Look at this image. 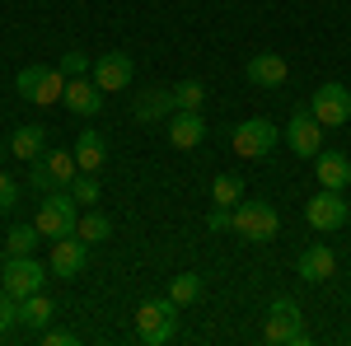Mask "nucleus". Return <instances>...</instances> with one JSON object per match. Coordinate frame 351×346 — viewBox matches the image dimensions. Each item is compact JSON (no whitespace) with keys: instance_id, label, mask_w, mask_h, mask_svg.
Instances as JSON below:
<instances>
[{"instance_id":"nucleus-12","label":"nucleus","mask_w":351,"mask_h":346,"mask_svg":"<svg viewBox=\"0 0 351 346\" xmlns=\"http://www.w3.org/2000/svg\"><path fill=\"white\" fill-rule=\"evenodd\" d=\"M164 140L178 145V150L202 145V140H206V117H202V108H173V112L164 117Z\"/></svg>"},{"instance_id":"nucleus-17","label":"nucleus","mask_w":351,"mask_h":346,"mask_svg":"<svg viewBox=\"0 0 351 346\" xmlns=\"http://www.w3.org/2000/svg\"><path fill=\"white\" fill-rule=\"evenodd\" d=\"M248 80L258 84V89H281V84L291 80V66H286L281 52H258L248 61Z\"/></svg>"},{"instance_id":"nucleus-2","label":"nucleus","mask_w":351,"mask_h":346,"mask_svg":"<svg viewBox=\"0 0 351 346\" xmlns=\"http://www.w3.org/2000/svg\"><path fill=\"white\" fill-rule=\"evenodd\" d=\"M173 332H178V304L164 295V299H141L136 304V337L145 346H164L173 342Z\"/></svg>"},{"instance_id":"nucleus-6","label":"nucleus","mask_w":351,"mask_h":346,"mask_svg":"<svg viewBox=\"0 0 351 346\" xmlns=\"http://www.w3.org/2000/svg\"><path fill=\"white\" fill-rule=\"evenodd\" d=\"M230 230H234L239 239H248V243H271L276 230H281V215H276L271 201H239Z\"/></svg>"},{"instance_id":"nucleus-13","label":"nucleus","mask_w":351,"mask_h":346,"mask_svg":"<svg viewBox=\"0 0 351 346\" xmlns=\"http://www.w3.org/2000/svg\"><path fill=\"white\" fill-rule=\"evenodd\" d=\"M84 262H89V243L80 239V234H66V239H52V258H47V267H52V276H61V281H75L84 271Z\"/></svg>"},{"instance_id":"nucleus-8","label":"nucleus","mask_w":351,"mask_h":346,"mask_svg":"<svg viewBox=\"0 0 351 346\" xmlns=\"http://www.w3.org/2000/svg\"><path fill=\"white\" fill-rule=\"evenodd\" d=\"M75 173H80L75 150H43V155L33 160L28 183L38 187V192H56V187H71V178H75Z\"/></svg>"},{"instance_id":"nucleus-16","label":"nucleus","mask_w":351,"mask_h":346,"mask_svg":"<svg viewBox=\"0 0 351 346\" xmlns=\"http://www.w3.org/2000/svg\"><path fill=\"white\" fill-rule=\"evenodd\" d=\"M295 271H300V281H309V286H324L328 276L337 271V258H332V248L328 243H309L304 253L295 258Z\"/></svg>"},{"instance_id":"nucleus-5","label":"nucleus","mask_w":351,"mask_h":346,"mask_svg":"<svg viewBox=\"0 0 351 346\" xmlns=\"http://www.w3.org/2000/svg\"><path fill=\"white\" fill-rule=\"evenodd\" d=\"M47 276H52V267L47 262H38L33 253H10L5 258V271H0V286L14 295V299H28V295H38L43 286H47Z\"/></svg>"},{"instance_id":"nucleus-10","label":"nucleus","mask_w":351,"mask_h":346,"mask_svg":"<svg viewBox=\"0 0 351 346\" xmlns=\"http://www.w3.org/2000/svg\"><path fill=\"white\" fill-rule=\"evenodd\" d=\"M304 220H309L319 234L342 230V225H347V197H342L337 187H319V192L309 197V206H304Z\"/></svg>"},{"instance_id":"nucleus-4","label":"nucleus","mask_w":351,"mask_h":346,"mask_svg":"<svg viewBox=\"0 0 351 346\" xmlns=\"http://www.w3.org/2000/svg\"><path fill=\"white\" fill-rule=\"evenodd\" d=\"M263 337H267L271 346H304V342H309V328H304V314H300L295 299H286V295L271 299Z\"/></svg>"},{"instance_id":"nucleus-33","label":"nucleus","mask_w":351,"mask_h":346,"mask_svg":"<svg viewBox=\"0 0 351 346\" xmlns=\"http://www.w3.org/2000/svg\"><path fill=\"white\" fill-rule=\"evenodd\" d=\"M230 225H234V211H225V206H216V211L206 215V230H216V234H220V230H230Z\"/></svg>"},{"instance_id":"nucleus-32","label":"nucleus","mask_w":351,"mask_h":346,"mask_svg":"<svg viewBox=\"0 0 351 346\" xmlns=\"http://www.w3.org/2000/svg\"><path fill=\"white\" fill-rule=\"evenodd\" d=\"M43 342H47V346H75L80 337H75V332H66V328H43Z\"/></svg>"},{"instance_id":"nucleus-14","label":"nucleus","mask_w":351,"mask_h":346,"mask_svg":"<svg viewBox=\"0 0 351 346\" xmlns=\"http://www.w3.org/2000/svg\"><path fill=\"white\" fill-rule=\"evenodd\" d=\"M136 80V61L127 52H104L94 61V84L104 89V94H117V89H132Z\"/></svg>"},{"instance_id":"nucleus-15","label":"nucleus","mask_w":351,"mask_h":346,"mask_svg":"<svg viewBox=\"0 0 351 346\" xmlns=\"http://www.w3.org/2000/svg\"><path fill=\"white\" fill-rule=\"evenodd\" d=\"M104 99H108V94L89 80V75H71V80H66V94H61V103L71 108L75 117H99V112H104Z\"/></svg>"},{"instance_id":"nucleus-25","label":"nucleus","mask_w":351,"mask_h":346,"mask_svg":"<svg viewBox=\"0 0 351 346\" xmlns=\"http://www.w3.org/2000/svg\"><path fill=\"white\" fill-rule=\"evenodd\" d=\"M211 201L225 206V211H234V206L243 201V178L239 173H220L216 183H211Z\"/></svg>"},{"instance_id":"nucleus-26","label":"nucleus","mask_w":351,"mask_h":346,"mask_svg":"<svg viewBox=\"0 0 351 346\" xmlns=\"http://www.w3.org/2000/svg\"><path fill=\"white\" fill-rule=\"evenodd\" d=\"M38 243H43V230L38 225H14L10 234H5V253H38Z\"/></svg>"},{"instance_id":"nucleus-29","label":"nucleus","mask_w":351,"mask_h":346,"mask_svg":"<svg viewBox=\"0 0 351 346\" xmlns=\"http://www.w3.org/2000/svg\"><path fill=\"white\" fill-rule=\"evenodd\" d=\"M14 323H19V299H14V295L0 286V337H5Z\"/></svg>"},{"instance_id":"nucleus-28","label":"nucleus","mask_w":351,"mask_h":346,"mask_svg":"<svg viewBox=\"0 0 351 346\" xmlns=\"http://www.w3.org/2000/svg\"><path fill=\"white\" fill-rule=\"evenodd\" d=\"M71 197H75L80 206H94V201H99V178H94V173H75V178H71Z\"/></svg>"},{"instance_id":"nucleus-22","label":"nucleus","mask_w":351,"mask_h":346,"mask_svg":"<svg viewBox=\"0 0 351 346\" xmlns=\"http://www.w3.org/2000/svg\"><path fill=\"white\" fill-rule=\"evenodd\" d=\"M173 89H145V94H141V99H136V117H141V122H160L164 127V117H169V112H173Z\"/></svg>"},{"instance_id":"nucleus-24","label":"nucleus","mask_w":351,"mask_h":346,"mask_svg":"<svg viewBox=\"0 0 351 346\" xmlns=\"http://www.w3.org/2000/svg\"><path fill=\"white\" fill-rule=\"evenodd\" d=\"M202 291H206L202 271H183V276H173V286H169V299H173L178 309H188V304H197V299H202Z\"/></svg>"},{"instance_id":"nucleus-35","label":"nucleus","mask_w":351,"mask_h":346,"mask_svg":"<svg viewBox=\"0 0 351 346\" xmlns=\"http://www.w3.org/2000/svg\"><path fill=\"white\" fill-rule=\"evenodd\" d=\"M347 220H351V201H347Z\"/></svg>"},{"instance_id":"nucleus-11","label":"nucleus","mask_w":351,"mask_h":346,"mask_svg":"<svg viewBox=\"0 0 351 346\" xmlns=\"http://www.w3.org/2000/svg\"><path fill=\"white\" fill-rule=\"evenodd\" d=\"M309 112L319 117V127H347V122H351V89H347V84H337V80L319 84Z\"/></svg>"},{"instance_id":"nucleus-31","label":"nucleus","mask_w":351,"mask_h":346,"mask_svg":"<svg viewBox=\"0 0 351 346\" xmlns=\"http://www.w3.org/2000/svg\"><path fill=\"white\" fill-rule=\"evenodd\" d=\"M14 206H19V183H14L10 173H0V215L14 211Z\"/></svg>"},{"instance_id":"nucleus-18","label":"nucleus","mask_w":351,"mask_h":346,"mask_svg":"<svg viewBox=\"0 0 351 346\" xmlns=\"http://www.w3.org/2000/svg\"><path fill=\"white\" fill-rule=\"evenodd\" d=\"M314 178H319V187H342L351 183V160L342 155V150H319L314 155Z\"/></svg>"},{"instance_id":"nucleus-27","label":"nucleus","mask_w":351,"mask_h":346,"mask_svg":"<svg viewBox=\"0 0 351 346\" xmlns=\"http://www.w3.org/2000/svg\"><path fill=\"white\" fill-rule=\"evenodd\" d=\"M173 103L178 108H202L206 103V84L202 80H178L173 84Z\"/></svg>"},{"instance_id":"nucleus-20","label":"nucleus","mask_w":351,"mask_h":346,"mask_svg":"<svg viewBox=\"0 0 351 346\" xmlns=\"http://www.w3.org/2000/svg\"><path fill=\"white\" fill-rule=\"evenodd\" d=\"M56 319V304L47 299V295H28V299H19V328H33V332H43V328H52Z\"/></svg>"},{"instance_id":"nucleus-21","label":"nucleus","mask_w":351,"mask_h":346,"mask_svg":"<svg viewBox=\"0 0 351 346\" xmlns=\"http://www.w3.org/2000/svg\"><path fill=\"white\" fill-rule=\"evenodd\" d=\"M43 150H47V132H43V127H14V136H10V155H14L19 164H33Z\"/></svg>"},{"instance_id":"nucleus-19","label":"nucleus","mask_w":351,"mask_h":346,"mask_svg":"<svg viewBox=\"0 0 351 346\" xmlns=\"http://www.w3.org/2000/svg\"><path fill=\"white\" fill-rule=\"evenodd\" d=\"M75 164H80V173H99L108 164V140L94 132V127H84L80 140H75Z\"/></svg>"},{"instance_id":"nucleus-23","label":"nucleus","mask_w":351,"mask_h":346,"mask_svg":"<svg viewBox=\"0 0 351 346\" xmlns=\"http://www.w3.org/2000/svg\"><path fill=\"white\" fill-rule=\"evenodd\" d=\"M75 234H80V239L89 243V248H94V243L112 239V220H108L104 211H94V206H84V215L75 220Z\"/></svg>"},{"instance_id":"nucleus-30","label":"nucleus","mask_w":351,"mask_h":346,"mask_svg":"<svg viewBox=\"0 0 351 346\" xmlns=\"http://www.w3.org/2000/svg\"><path fill=\"white\" fill-rule=\"evenodd\" d=\"M94 66H89V56L84 52H61V75L71 80V75H89Z\"/></svg>"},{"instance_id":"nucleus-9","label":"nucleus","mask_w":351,"mask_h":346,"mask_svg":"<svg viewBox=\"0 0 351 346\" xmlns=\"http://www.w3.org/2000/svg\"><path fill=\"white\" fill-rule=\"evenodd\" d=\"M281 136H286V145L295 150L300 160H314V155L324 150V127H319V117H314L309 108H295L291 122L281 127Z\"/></svg>"},{"instance_id":"nucleus-34","label":"nucleus","mask_w":351,"mask_h":346,"mask_svg":"<svg viewBox=\"0 0 351 346\" xmlns=\"http://www.w3.org/2000/svg\"><path fill=\"white\" fill-rule=\"evenodd\" d=\"M5 150H10V145H0V160H5Z\"/></svg>"},{"instance_id":"nucleus-3","label":"nucleus","mask_w":351,"mask_h":346,"mask_svg":"<svg viewBox=\"0 0 351 346\" xmlns=\"http://www.w3.org/2000/svg\"><path fill=\"white\" fill-rule=\"evenodd\" d=\"M14 89H19L24 103L52 108V103H61V94H66V75H61V66H24V71L14 75Z\"/></svg>"},{"instance_id":"nucleus-7","label":"nucleus","mask_w":351,"mask_h":346,"mask_svg":"<svg viewBox=\"0 0 351 346\" xmlns=\"http://www.w3.org/2000/svg\"><path fill=\"white\" fill-rule=\"evenodd\" d=\"M276 136H281V127L271 117H248V122H239L230 132V145H234L239 160H267L276 150Z\"/></svg>"},{"instance_id":"nucleus-1","label":"nucleus","mask_w":351,"mask_h":346,"mask_svg":"<svg viewBox=\"0 0 351 346\" xmlns=\"http://www.w3.org/2000/svg\"><path fill=\"white\" fill-rule=\"evenodd\" d=\"M75 220H80V201L71 197V187L43 192L33 225L43 230V239H47V243H52V239H66V234H75Z\"/></svg>"}]
</instances>
